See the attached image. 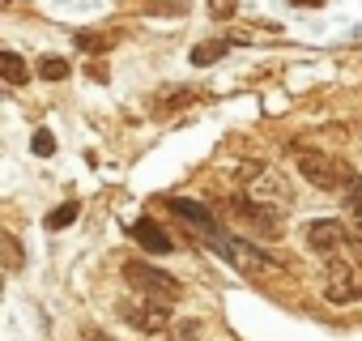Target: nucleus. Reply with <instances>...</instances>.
Masks as SVG:
<instances>
[{
	"label": "nucleus",
	"instance_id": "obj_5",
	"mask_svg": "<svg viewBox=\"0 0 362 341\" xmlns=\"http://www.w3.org/2000/svg\"><path fill=\"white\" fill-rule=\"evenodd\" d=\"M303 243H307V252L328 260V256L341 252V243H354V231L345 222H337V218H315V222L303 226Z\"/></svg>",
	"mask_w": 362,
	"mask_h": 341
},
{
	"label": "nucleus",
	"instance_id": "obj_19",
	"mask_svg": "<svg viewBox=\"0 0 362 341\" xmlns=\"http://www.w3.org/2000/svg\"><path fill=\"white\" fill-rule=\"evenodd\" d=\"M5 243H9V265L18 269V265H22V252H18V239H13V235H5Z\"/></svg>",
	"mask_w": 362,
	"mask_h": 341
},
{
	"label": "nucleus",
	"instance_id": "obj_18",
	"mask_svg": "<svg viewBox=\"0 0 362 341\" xmlns=\"http://www.w3.org/2000/svg\"><path fill=\"white\" fill-rule=\"evenodd\" d=\"M77 47L98 52V47H111V39H107V35H103V39H98V35H77Z\"/></svg>",
	"mask_w": 362,
	"mask_h": 341
},
{
	"label": "nucleus",
	"instance_id": "obj_3",
	"mask_svg": "<svg viewBox=\"0 0 362 341\" xmlns=\"http://www.w3.org/2000/svg\"><path fill=\"white\" fill-rule=\"evenodd\" d=\"M124 282H128L141 299H153V303H175L179 294H184L179 277H170L166 269L145 265V260H128V265H124Z\"/></svg>",
	"mask_w": 362,
	"mask_h": 341
},
{
	"label": "nucleus",
	"instance_id": "obj_15",
	"mask_svg": "<svg viewBox=\"0 0 362 341\" xmlns=\"http://www.w3.org/2000/svg\"><path fill=\"white\" fill-rule=\"evenodd\" d=\"M35 154H39V158H52V154H56V141H52V132H47V128H39V132H35Z\"/></svg>",
	"mask_w": 362,
	"mask_h": 341
},
{
	"label": "nucleus",
	"instance_id": "obj_16",
	"mask_svg": "<svg viewBox=\"0 0 362 341\" xmlns=\"http://www.w3.org/2000/svg\"><path fill=\"white\" fill-rule=\"evenodd\" d=\"M209 13H214L218 22H226V18H235V0H209Z\"/></svg>",
	"mask_w": 362,
	"mask_h": 341
},
{
	"label": "nucleus",
	"instance_id": "obj_10",
	"mask_svg": "<svg viewBox=\"0 0 362 341\" xmlns=\"http://www.w3.org/2000/svg\"><path fill=\"white\" fill-rule=\"evenodd\" d=\"M226 52H230V39H209V43L192 47V64H197V69H209V64H218Z\"/></svg>",
	"mask_w": 362,
	"mask_h": 341
},
{
	"label": "nucleus",
	"instance_id": "obj_6",
	"mask_svg": "<svg viewBox=\"0 0 362 341\" xmlns=\"http://www.w3.org/2000/svg\"><path fill=\"white\" fill-rule=\"evenodd\" d=\"M119 320L145 337H158L166 333L175 320H170V303H153V299H141V303H119Z\"/></svg>",
	"mask_w": 362,
	"mask_h": 341
},
{
	"label": "nucleus",
	"instance_id": "obj_4",
	"mask_svg": "<svg viewBox=\"0 0 362 341\" xmlns=\"http://www.w3.org/2000/svg\"><path fill=\"white\" fill-rule=\"evenodd\" d=\"M230 175H235V184H243V188H252V197L256 201H264V205H290L294 201V192H290V184H286V175H281V170H264L260 162H239L235 170H230Z\"/></svg>",
	"mask_w": 362,
	"mask_h": 341
},
{
	"label": "nucleus",
	"instance_id": "obj_7",
	"mask_svg": "<svg viewBox=\"0 0 362 341\" xmlns=\"http://www.w3.org/2000/svg\"><path fill=\"white\" fill-rule=\"evenodd\" d=\"M324 299L332 307H349V303L362 299V277L337 256H328V265H324Z\"/></svg>",
	"mask_w": 362,
	"mask_h": 341
},
{
	"label": "nucleus",
	"instance_id": "obj_13",
	"mask_svg": "<svg viewBox=\"0 0 362 341\" xmlns=\"http://www.w3.org/2000/svg\"><path fill=\"white\" fill-rule=\"evenodd\" d=\"M0 73H5V81L9 86H22L30 73H26V60L18 56V52H5V56H0Z\"/></svg>",
	"mask_w": 362,
	"mask_h": 341
},
{
	"label": "nucleus",
	"instance_id": "obj_12",
	"mask_svg": "<svg viewBox=\"0 0 362 341\" xmlns=\"http://www.w3.org/2000/svg\"><path fill=\"white\" fill-rule=\"evenodd\" d=\"M77 214H81V205H77V201H64L60 209H52V214L43 218V226H47V231H64V226L77 222Z\"/></svg>",
	"mask_w": 362,
	"mask_h": 341
},
{
	"label": "nucleus",
	"instance_id": "obj_20",
	"mask_svg": "<svg viewBox=\"0 0 362 341\" xmlns=\"http://www.w3.org/2000/svg\"><path fill=\"white\" fill-rule=\"evenodd\" d=\"M349 252H354V260L362 265V239H354V243H349Z\"/></svg>",
	"mask_w": 362,
	"mask_h": 341
},
{
	"label": "nucleus",
	"instance_id": "obj_9",
	"mask_svg": "<svg viewBox=\"0 0 362 341\" xmlns=\"http://www.w3.org/2000/svg\"><path fill=\"white\" fill-rule=\"evenodd\" d=\"M128 235H132V239H136L145 252H153V256H166V252L175 248V243H170V235H166V231H162L153 218H136V222L128 226Z\"/></svg>",
	"mask_w": 362,
	"mask_h": 341
},
{
	"label": "nucleus",
	"instance_id": "obj_11",
	"mask_svg": "<svg viewBox=\"0 0 362 341\" xmlns=\"http://www.w3.org/2000/svg\"><path fill=\"white\" fill-rule=\"evenodd\" d=\"M201 333H205V324H201L197 316H188V320H175L162 337H166V341H197Z\"/></svg>",
	"mask_w": 362,
	"mask_h": 341
},
{
	"label": "nucleus",
	"instance_id": "obj_8",
	"mask_svg": "<svg viewBox=\"0 0 362 341\" xmlns=\"http://www.w3.org/2000/svg\"><path fill=\"white\" fill-rule=\"evenodd\" d=\"M298 175L320 192H337L341 188V162L320 154V149H298Z\"/></svg>",
	"mask_w": 362,
	"mask_h": 341
},
{
	"label": "nucleus",
	"instance_id": "obj_2",
	"mask_svg": "<svg viewBox=\"0 0 362 341\" xmlns=\"http://www.w3.org/2000/svg\"><path fill=\"white\" fill-rule=\"evenodd\" d=\"M226 218H230L239 231H247L252 239H277V235H281V209H273V205H264V201H256V197H235V201H226Z\"/></svg>",
	"mask_w": 362,
	"mask_h": 341
},
{
	"label": "nucleus",
	"instance_id": "obj_17",
	"mask_svg": "<svg viewBox=\"0 0 362 341\" xmlns=\"http://www.w3.org/2000/svg\"><path fill=\"white\" fill-rule=\"evenodd\" d=\"M349 231H354V239H362V197L349 201Z\"/></svg>",
	"mask_w": 362,
	"mask_h": 341
},
{
	"label": "nucleus",
	"instance_id": "obj_1",
	"mask_svg": "<svg viewBox=\"0 0 362 341\" xmlns=\"http://www.w3.org/2000/svg\"><path fill=\"white\" fill-rule=\"evenodd\" d=\"M166 205H170V214H179L188 226H197V231L205 235V243H209L222 260H230L239 273H269V269L277 265V260H273L269 252H260L252 239H235L230 231H222L218 218H214L205 205H197V201H188V197H170Z\"/></svg>",
	"mask_w": 362,
	"mask_h": 341
},
{
	"label": "nucleus",
	"instance_id": "obj_14",
	"mask_svg": "<svg viewBox=\"0 0 362 341\" xmlns=\"http://www.w3.org/2000/svg\"><path fill=\"white\" fill-rule=\"evenodd\" d=\"M39 77H43V81H64V77H69V60L43 56V60H39Z\"/></svg>",
	"mask_w": 362,
	"mask_h": 341
}]
</instances>
